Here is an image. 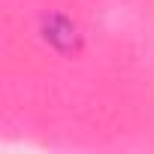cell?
I'll return each instance as SVG.
<instances>
[{"mask_svg": "<svg viewBox=\"0 0 154 154\" xmlns=\"http://www.w3.org/2000/svg\"><path fill=\"white\" fill-rule=\"evenodd\" d=\"M45 39H48L54 48L66 51V48L72 45V39H75V27H72V21H66L63 15L48 18V24H45Z\"/></svg>", "mask_w": 154, "mask_h": 154, "instance_id": "cell-1", "label": "cell"}]
</instances>
